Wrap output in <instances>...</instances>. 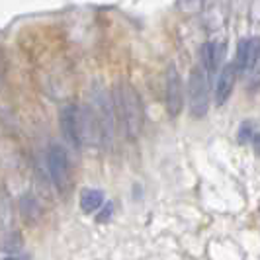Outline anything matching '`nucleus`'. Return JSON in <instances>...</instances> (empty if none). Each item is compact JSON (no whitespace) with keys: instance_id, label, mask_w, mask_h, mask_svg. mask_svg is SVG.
Instances as JSON below:
<instances>
[{"instance_id":"obj_4","label":"nucleus","mask_w":260,"mask_h":260,"mask_svg":"<svg viewBox=\"0 0 260 260\" xmlns=\"http://www.w3.org/2000/svg\"><path fill=\"white\" fill-rule=\"evenodd\" d=\"M45 162L55 188L59 192H65L71 186V158L67 149L61 143H51L45 155Z\"/></svg>"},{"instance_id":"obj_2","label":"nucleus","mask_w":260,"mask_h":260,"mask_svg":"<svg viewBox=\"0 0 260 260\" xmlns=\"http://www.w3.org/2000/svg\"><path fill=\"white\" fill-rule=\"evenodd\" d=\"M209 90H211V75L198 63L188 78V108L196 119L208 114Z\"/></svg>"},{"instance_id":"obj_11","label":"nucleus","mask_w":260,"mask_h":260,"mask_svg":"<svg viewBox=\"0 0 260 260\" xmlns=\"http://www.w3.org/2000/svg\"><path fill=\"white\" fill-rule=\"evenodd\" d=\"M241 143H256V129L252 123H245L243 129H241V135H239Z\"/></svg>"},{"instance_id":"obj_12","label":"nucleus","mask_w":260,"mask_h":260,"mask_svg":"<svg viewBox=\"0 0 260 260\" xmlns=\"http://www.w3.org/2000/svg\"><path fill=\"white\" fill-rule=\"evenodd\" d=\"M2 260H29V256H27V254H20V252H18V254H8L6 258H2Z\"/></svg>"},{"instance_id":"obj_8","label":"nucleus","mask_w":260,"mask_h":260,"mask_svg":"<svg viewBox=\"0 0 260 260\" xmlns=\"http://www.w3.org/2000/svg\"><path fill=\"white\" fill-rule=\"evenodd\" d=\"M235 78H237V71L233 65H223L219 75H217V82H215V104L223 106L229 96L233 94L235 88Z\"/></svg>"},{"instance_id":"obj_7","label":"nucleus","mask_w":260,"mask_h":260,"mask_svg":"<svg viewBox=\"0 0 260 260\" xmlns=\"http://www.w3.org/2000/svg\"><path fill=\"white\" fill-rule=\"evenodd\" d=\"M223 59H225V45L217 41H209L206 45H202L200 49V65L208 71L213 77L217 73V69H221Z\"/></svg>"},{"instance_id":"obj_10","label":"nucleus","mask_w":260,"mask_h":260,"mask_svg":"<svg viewBox=\"0 0 260 260\" xmlns=\"http://www.w3.org/2000/svg\"><path fill=\"white\" fill-rule=\"evenodd\" d=\"M22 248V239H20V235H10V237H6L4 241H2V245H0V250L2 252H10V254H18V250Z\"/></svg>"},{"instance_id":"obj_3","label":"nucleus","mask_w":260,"mask_h":260,"mask_svg":"<svg viewBox=\"0 0 260 260\" xmlns=\"http://www.w3.org/2000/svg\"><path fill=\"white\" fill-rule=\"evenodd\" d=\"M59 125L65 141L73 149H82L86 145V114L84 108L69 104L59 114Z\"/></svg>"},{"instance_id":"obj_6","label":"nucleus","mask_w":260,"mask_h":260,"mask_svg":"<svg viewBox=\"0 0 260 260\" xmlns=\"http://www.w3.org/2000/svg\"><path fill=\"white\" fill-rule=\"evenodd\" d=\"M258 63V38L243 39L237 47V61H235V71L247 73L252 71Z\"/></svg>"},{"instance_id":"obj_1","label":"nucleus","mask_w":260,"mask_h":260,"mask_svg":"<svg viewBox=\"0 0 260 260\" xmlns=\"http://www.w3.org/2000/svg\"><path fill=\"white\" fill-rule=\"evenodd\" d=\"M112 108H114V116L119 119L123 133L127 139H137L141 127H143V104H141V96L139 92L131 86L127 80H119L114 86L112 94Z\"/></svg>"},{"instance_id":"obj_9","label":"nucleus","mask_w":260,"mask_h":260,"mask_svg":"<svg viewBox=\"0 0 260 260\" xmlns=\"http://www.w3.org/2000/svg\"><path fill=\"white\" fill-rule=\"evenodd\" d=\"M104 206V192L98 188H88L80 194V209L84 213H96Z\"/></svg>"},{"instance_id":"obj_5","label":"nucleus","mask_w":260,"mask_h":260,"mask_svg":"<svg viewBox=\"0 0 260 260\" xmlns=\"http://www.w3.org/2000/svg\"><path fill=\"white\" fill-rule=\"evenodd\" d=\"M167 110H169L170 117H176L182 112L184 106V88H182V78L178 75V71L170 65L167 71Z\"/></svg>"}]
</instances>
